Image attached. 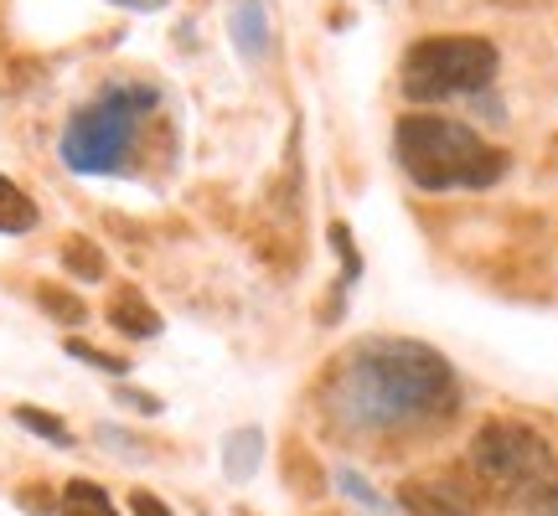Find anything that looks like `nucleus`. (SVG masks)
<instances>
[{
	"mask_svg": "<svg viewBox=\"0 0 558 516\" xmlns=\"http://www.w3.org/2000/svg\"><path fill=\"white\" fill-rule=\"evenodd\" d=\"M460 388L450 361L424 341L373 336L352 346L326 378V414L347 434H393L450 418Z\"/></svg>",
	"mask_w": 558,
	"mask_h": 516,
	"instance_id": "obj_1",
	"label": "nucleus"
},
{
	"mask_svg": "<svg viewBox=\"0 0 558 516\" xmlns=\"http://www.w3.org/2000/svg\"><path fill=\"white\" fill-rule=\"evenodd\" d=\"M393 156L424 192H481L507 176V150L486 145L471 124L409 114L393 130Z\"/></svg>",
	"mask_w": 558,
	"mask_h": 516,
	"instance_id": "obj_2",
	"label": "nucleus"
},
{
	"mask_svg": "<svg viewBox=\"0 0 558 516\" xmlns=\"http://www.w3.org/2000/svg\"><path fill=\"white\" fill-rule=\"evenodd\" d=\"M160 103L150 83H109L94 103H83L78 114L62 130V165L78 176H109L124 171V156L135 145L140 120Z\"/></svg>",
	"mask_w": 558,
	"mask_h": 516,
	"instance_id": "obj_3",
	"label": "nucleus"
},
{
	"mask_svg": "<svg viewBox=\"0 0 558 516\" xmlns=\"http://www.w3.org/2000/svg\"><path fill=\"white\" fill-rule=\"evenodd\" d=\"M497 47L486 37H424L403 52L399 88L414 103L460 99V94H481L497 78Z\"/></svg>",
	"mask_w": 558,
	"mask_h": 516,
	"instance_id": "obj_4",
	"label": "nucleus"
},
{
	"mask_svg": "<svg viewBox=\"0 0 558 516\" xmlns=\"http://www.w3.org/2000/svg\"><path fill=\"white\" fill-rule=\"evenodd\" d=\"M471 465H476L486 480H497L507 491H533V486H548L558 480L554 470V450L538 429L527 423H512V418H492L481 423L476 439H471Z\"/></svg>",
	"mask_w": 558,
	"mask_h": 516,
	"instance_id": "obj_5",
	"label": "nucleus"
},
{
	"mask_svg": "<svg viewBox=\"0 0 558 516\" xmlns=\"http://www.w3.org/2000/svg\"><path fill=\"white\" fill-rule=\"evenodd\" d=\"M399 506L414 516H476V501L456 491L450 480H403Z\"/></svg>",
	"mask_w": 558,
	"mask_h": 516,
	"instance_id": "obj_6",
	"label": "nucleus"
},
{
	"mask_svg": "<svg viewBox=\"0 0 558 516\" xmlns=\"http://www.w3.org/2000/svg\"><path fill=\"white\" fill-rule=\"evenodd\" d=\"M109 325L114 331H124V336H160V316L145 305V295L140 290H114V299H109Z\"/></svg>",
	"mask_w": 558,
	"mask_h": 516,
	"instance_id": "obj_7",
	"label": "nucleus"
},
{
	"mask_svg": "<svg viewBox=\"0 0 558 516\" xmlns=\"http://www.w3.org/2000/svg\"><path fill=\"white\" fill-rule=\"evenodd\" d=\"M233 47H239L243 58H264V47H269V16H264L259 0H239L233 5Z\"/></svg>",
	"mask_w": 558,
	"mask_h": 516,
	"instance_id": "obj_8",
	"label": "nucleus"
},
{
	"mask_svg": "<svg viewBox=\"0 0 558 516\" xmlns=\"http://www.w3.org/2000/svg\"><path fill=\"white\" fill-rule=\"evenodd\" d=\"M62 516H114V501L94 480H68L62 486Z\"/></svg>",
	"mask_w": 558,
	"mask_h": 516,
	"instance_id": "obj_9",
	"label": "nucleus"
},
{
	"mask_svg": "<svg viewBox=\"0 0 558 516\" xmlns=\"http://www.w3.org/2000/svg\"><path fill=\"white\" fill-rule=\"evenodd\" d=\"M26 228H37V207L16 181L0 176V233H26Z\"/></svg>",
	"mask_w": 558,
	"mask_h": 516,
	"instance_id": "obj_10",
	"label": "nucleus"
},
{
	"mask_svg": "<svg viewBox=\"0 0 558 516\" xmlns=\"http://www.w3.org/2000/svg\"><path fill=\"white\" fill-rule=\"evenodd\" d=\"M264 455V434L259 429H243V434L228 439V450H222V465H228V476L233 480H248L254 476V465Z\"/></svg>",
	"mask_w": 558,
	"mask_h": 516,
	"instance_id": "obj_11",
	"label": "nucleus"
},
{
	"mask_svg": "<svg viewBox=\"0 0 558 516\" xmlns=\"http://www.w3.org/2000/svg\"><path fill=\"white\" fill-rule=\"evenodd\" d=\"M62 263L78 279H104V254L94 248V238H68L62 243Z\"/></svg>",
	"mask_w": 558,
	"mask_h": 516,
	"instance_id": "obj_12",
	"label": "nucleus"
},
{
	"mask_svg": "<svg viewBox=\"0 0 558 516\" xmlns=\"http://www.w3.org/2000/svg\"><path fill=\"white\" fill-rule=\"evenodd\" d=\"M16 423H21V429H32V434H41L47 444H58V450H68V444H73L68 423H62V418H52V414H41V408H26V403H21Z\"/></svg>",
	"mask_w": 558,
	"mask_h": 516,
	"instance_id": "obj_13",
	"label": "nucleus"
},
{
	"mask_svg": "<svg viewBox=\"0 0 558 516\" xmlns=\"http://www.w3.org/2000/svg\"><path fill=\"white\" fill-rule=\"evenodd\" d=\"M331 248L341 254V274H347L341 284H357V279H362V258L352 254V233H347V222H331Z\"/></svg>",
	"mask_w": 558,
	"mask_h": 516,
	"instance_id": "obj_14",
	"label": "nucleus"
},
{
	"mask_svg": "<svg viewBox=\"0 0 558 516\" xmlns=\"http://www.w3.org/2000/svg\"><path fill=\"white\" fill-rule=\"evenodd\" d=\"M68 352H73L78 361H88V367H99V372H114V378H120V372H130V361H124V357H109V352L88 346V341H68Z\"/></svg>",
	"mask_w": 558,
	"mask_h": 516,
	"instance_id": "obj_15",
	"label": "nucleus"
},
{
	"mask_svg": "<svg viewBox=\"0 0 558 516\" xmlns=\"http://www.w3.org/2000/svg\"><path fill=\"white\" fill-rule=\"evenodd\" d=\"M41 310H52V316L62 320V325H78L83 320V299H73V295H62V290H41Z\"/></svg>",
	"mask_w": 558,
	"mask_h": 516,
	"instance_id": "obj_16",
	"label": "nucleus"
},
{
	"mask_svg": "<svg viewBox=\"0 0 558 516\" xmlns=\"http://www.w3.org/2000/svg\"><path fill=\"white\" fill-rule=\"evenodd\" d=\"M130 516H171V506L156 501L150 491H135V496H130Z\"/></svg>",
	"mask_w": 558,
	"mask_h": 516,
	"instance_id": "obj_17",
	"label": "nucleus"
},
{
	"mask_svg": "<svg viewBox=\"0 0 558 516\" xmlns=\"http://www.w3.org/2000/svg\"><path fill=\"white\" fill-rule=\"evenodd\" d=\"M120 403H130V408H140V414H160V397L156 393H135V388H124Z\"/></svg>",
	"mask_w": 558,
	"mask_h": 516,
	"instance_id": "obj_18",
	"label": "nucleus"
},
{
	"mask_svg": "<svg viewBox=\"0 0 558 516\" xmlns=\"http://www.w3.org/2000/svg\"><path fill=\"white\" fill-rule=\"evenodd\" d=\"M114 5H130V11H150V5H160V0H114Z\"/></svg>",
	"mask_w": 558,
	"mask_h": 516,
	"instance_id": "obj_19",
	"label": "nucleus"
}]
</instances>
